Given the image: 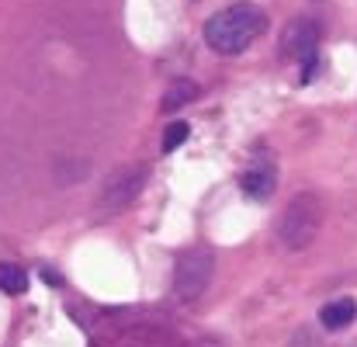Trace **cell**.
Masks as SVG:
<instances>
[{"label": "cell", "mask_w": 357, "mask_h": 347, "mask_svg": "<svg viewBox=\"0 0 357 347\" xmlns=\"http://www.w3.org/2000/svg\"><path fill=\"white\" fill-rule=\"evenodd\" d=\"M316 49H319V28L309 17H291L281 31V56L295 59L302 66L316 63Z\"/></svg>", "instance_id": "5"}, {"label": "cell", "mask_w": 357, "mask_h": 347, "mask_svg": "<svg viewBox=\"0 0 357 347\" xmlns=\"http://www.w3.org/2000/svg\"><path fill=\"white\" fill-rule=\"evenodd\" d=\"M354 320H357L354 299H337V302H330V306L319 309V323H323L326 330H347Z\"/></svg>", "instance_id": "6"}, {"label": "cell", "mask_w": 357, "mask_h": 347, "mask_svg": "<svg viewBox=\"0 0 357 347\" xmlns=\"http://www.w3.org/2000/svg\"><path fill=\"white\" fill-rule=\"evenodd\" d=\"M0 292H7V295H24L28 292V274H24V267L21 264H0Z\"/></svg>", "instance_id": "9"}, {"label": "cell", "mask_w": 357, "mask_h": 347, "mask_svg": "<svg viewBox=\"0 0 357 347\" xmlns=\"http://www.w3.org/2000/svg\"><path fill=\"white\" fill-rule=\"evenodd\" d=\"M142 188H146V167H139V163L119 167V170L105 181V188H101V195H98V209H101V216H112V212L128 209V205L139 198Z\"/></svg>", "instance_id": "4"}, {"label": "cell", "mask_w": 357, "mask_h": 347, "mask_svg": "<svg viewBox=\"0 0 357 347\" xmlns=\"http://www.w3.org/2000/svg\"><path fill=\"white\" fill-rule=\"evenodd\" d=\"M212 274H215V257L202 246H191L177 257L174 264V299L177 302H195L202 299V292L212 285Z\"/></svg>", "instance_id": "3"}, {"label": "cell", "mask_w": 357, "mask_h": 347, "mask_svg": "<svg viewBox=\"0 0 357 347\" xmlns=\"http://www.w3.org/2000/svg\"><path fill=\"white\" fill-rule=\"evenodd\" d=\"M195 98H198V84L181 77V80H174V84L167 87V94H163V105H160V108H163V115H170V112H181L184 105H191Z\"/></svg>", "instance_id": "7"}, {"label": "cell", "mask_w": 357, "mask_h": 347, "mask_svg": "<svg viewBox=\"0 0 357 347\" xmlns=\"http://www.w3.org/2000/svg\"><path fill=\"white\" fill-rule=\"evenodd\" d=\"M191 347H219V344H215V341H195Z\"/></svg>", "instance_id": "11"}, {"label": "cell", "mask_w": 357, "mask_h": 347, "mask_svg": "<svg viewBox=\"0 0 357 347\" xmlns=\"http://www.w3.org/2000/svg\"><path fill=\"white\" fill-rule=\"evenodd\" d=\"M264 31H267V14L257 3H233L205 21V42L219 56L246 52Z\"/></svg>", "instance_id": "1"}, {"label": "cell", "mask_w": 357, "mask_h": 347, "mask_svg": "<svg viewBox=\"0 0 357 347\" xmlns=\"http://www.w3.org/2000/svg\"><path fill=\"white\" fill-rule=\"evenodd\" d=\"M239 188L250 195V198H271V191H274V170H267V167H257V170H246L243 177H239Z\"/></svg>", "instance_id": "8"}, {"label": "cell", "mask_w": 357, "mask_h": 347, "mask_svg": "<svg viewBox=\"0 0 357 347\" xmlns=\"http://www.w3.org/2000/svg\"><path fill=\"white\" fill-rule=\"evenodd\" d=\"M319 230H323V202H319V195L298 191L288 202L284 216L278 219L281 246L284 250H305V246H312V239L319 236Z\"/></svg>", "instance_id": "2"}, {"label": "cell", "mask_w": 357, "mask_h": 347, "mask_svg": "<svg viewBox=\"0 0 357 347\" xmlns=\"http://www.w3.org/2000/svg\"><path fill=\"white\" fill-rule=\"evenodd\" d=\"M188 121H174V125H167V132H163V153H174L184 139H188Z\"/></svg>", "instance_id": "10"}]
</instances>
